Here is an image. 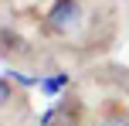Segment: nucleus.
<instances>
[{"instance_id":"obj_4","label":"nucleus","mask_w":129,"mask_h":126,"mask_svg":"<svg viewBox=\"0 0 129 126\" xmlns=\"http://www.w3.org/2000/svg\"><path fill=\"white\" fill-rule=\"evenodd\" d=\"M58 126H78V123H75V119H64V123H58Z\"/></svg>"},{"instance_id":"obj_1","label":"nucleus","mask_w":129,"mask_h":126,"mask_svg":"<svg viewBox=\"0 0 129 126\" xmlns=\"http://www.w3.org/2000/svg\"><path fill=\"white\" fill-rule=\"evenodd\" d=\"M78 20H82V7H78V0H58V4L48 10V27H51L54 34L75 31Z\"/></svg>"},{"instance_id":"obj_3","label":"nucleus","mask_w":129,"mask_h":126,"mask_svg":"<svg viewBox=\"0 0 129 126\" xmlns=\"http://www.w3.org/2000/svg\"><path fill=\"white\" fill-rule=\"evenodd\" d=\"M10 99H14V92H10V82L4 79V82H0V102H4V106H7V102H10Z\"/></svg>"},{"instance_id":"obj_2","label":"nucleus","mask_w":129,"mask_h":126,"mask_svg":"<svg viewBox=\"0 0 129 126\" xmlns=\"http://www.w3.org/2000/svg\"><path fill=\"white\" fill-rule=\"evenodd\" d=\"M99 126H129V113H122L119 106L105 109V116L99 119Z\"/></svg>"}]
</instances>
